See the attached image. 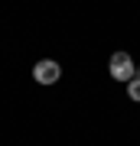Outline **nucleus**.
I'll return each mask as SVG.
<instances>
[{
	"label": "nucleus",
	"mask_w": 140,
	"mask_h": 146,
	"mask_svg": "<svg viewBox=\"0 0 140 146\" xmlns=\"http://www.w3.org/2000/svg\"><path fill=\"white\" fill-rule=\"evenodd\" d=\"M127 98L140 104V78H130V81H127Z\"/></svg>",
	"instance_id": "nucleus-3"
},
{
	"label": "nucleus",
	"mask_w": 140,
	"mask_h": 146,
	"mask_svg": "<svg viewBox=\"0 0 140 146\" xmlns=\"http://www.w3.org/2000/svg\"><path fill=\"white\" fill-rule=\"evenodd\" d=\"M111 78H117V81H130V78H134V58H130V52H114V55H111Z\"/></svg>",
	"instance_id": "nucleus-1"
},
{
	"label": "nucleus",
	"mask_w": 140,
	"mask_h": 146,
	"mask_svg": "<svg viewBox=\"0 0 140 146\" xmlns=\"http://www.w3.org/2000/svg\"><path fill=\"white\" fill-rule=\"evenodd\" d=\"M33 78L39 84H56L62 78V68H59V62H52V58H42V62L33 65Z\"/></svg>",
	"instance_id": "nucleus-2"
}]
</instances>
